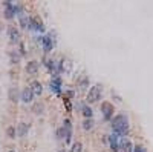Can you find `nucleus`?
<instances>
[{
  "label": "nucleus",
  "mask_w": 153,
  "mask_h": 152,
  "mask_svg": "<svg viewBox=\"0 0 153 152\" xmlns=\"http://www.w3.org/2000/svg\"><path fill=\"white\" fill-rule=\"evenodd\" d=\"M65 104H66V109L70 112L72 111V106H70V103H69V100H66V98H65Z\"/></svg>",
  "instance_id": "obj_29"
},
{
  "label": "nucleus",
  "mask_w": 153,
  "mask_h": 152,
  "mask_svg": "<svg viewBox=\"0 0 153 152\" xmlns=\"http://www.w3.org/2000/svg\"><path fill=\"white\" fill-rule=\"evenodd\" d=\"M120 141H121V137H118L116 134H112V135L107 137V143H109L112 152H118L121 149V143Z\"/></svg>",
  "instance_id": "obj_5"
},
{
  "label": "nucleus",
  "mask_w": 153,
  "mask_h": 152,
  "mask_svg": "<svg viewBox=\"0 0 153 152\" xmlns=\"http://www.w3.org/2000/svg\"><path fill=\"white\" fill-rule=\"evenodd\" d=\"M6 135L9 137V138H15V135H17V132H15V128L14 126H9L6 129Z\"/></svg>",
  "instance_id": "obj_24"
},
{
  "label": "nucleus",
  "mask_w": 153,
  "mask_h": 152,
  "mask_svg": "<svg viewBox=\"0 0 153 152\" xmlns=\"http://www.w3.org/2000/svg\"><path fill=\"white\" fill-rule=\"evenodd\" d=\"M112 97L115 98V102H118V103H121V102H123V98H121L118 94H116V91H112Z\"/></svg>",
  "instance_id": "obj_28"
},
{
  "label": "nucleus",
  "mask_w": 153,
  "mask_h": 152,
  "mask_svg": "<svg viewBox=\"0 0 153 152\" xmlns=\"http://www.w3.org/2000/svg\"><path fill=\"white\" fill-rule=\"evenodd\" d=\"M3 31V25H2V22H0V32Z\"/></svg>",
  "instance_id": "obj_31"
},
{
  "label": "nucleus",
  "mask_w": 153,
  "mask_h": 152,
  "mask_svg": "<svg viewBox=\"0 0 153 152\" xmlns=\"http://www.w3.org/2000/svg\"><path fill=\"white\" fill-rule=\"evenodd\" d=\"M121 149L123 152H133V143L129 138H121Z\"/></svg>",
  "instance_id": "obj_14"
},
{
  "label": "nucleus",
  "mask_w": 153,
  "mask_h": 152,
  "mask_svg": "<svg viewBox=\"0 0 153 152\" xmlns=\"http://www.w3.org/2000/svg\"><path fill=\"white\" fill-rule=\"evenodd\" d=\"M81 114L84 115V118H94V111L89 104H83L81 106Z\"/></svg>",
  "instance_id": "obj_19"
},
{
  "label": "nucleus",
  "mask_w": 153,
  "mask_h": 152,
  "mask_svg": "<svg viewBox=\"0 0 153 152\" xmlns=\"http://www.w3.org/2000/svg\"><path fill=\"white\" fill-rule=\"evenodd\" d=\"M41 45H43L44 52H49V51H52V48H54V46H55V40H52V39L49 37V35H43Z\"/></svg>",
  "instance_id": "obj_10"
},
{
  "label": "nucleus",
  "mask_w": 153,
  "mask_h": 152,
  "mask_svg": "<svg viewBox=\"0 0 153 152\" xmlns=\"http://www.w3.org/2000/svg\"><path fill=\"white\" fill-rule=\"evenodd\" d=\"M8 97H9V100L12 103H17L20 98V94H19V89H17L15 86L14 88H9V91H8Z\"/></svg>",
  "instance_id": "obj_15"
},
{
  "label": "nucleus",
  "mask_w": 153,
  "mask_h": 152,
  "mask_svg": "<svg viewBox=\"0 0 153 152\" xmlns=\"http://www.w3.org/2000/svg\"><path fill=\"white\" fill-rule=\"evenodd\" d=\"M57 138H58V140H65V138H66V131L63 129V126L57 129Z\"/></svg>",
  "instance_id": "obj_25"
},
{
  "label": "nucleus",
  "mask_w": 153,
  "mask_h": 152,
  "mask_svg": "<svg viewBox=\"0 0 153 152\" xmlns=\"http://www.w3.org/2000/svg\"><path fill=\"white\" fill-rule=\"evenodd\" d=\"M110 128L113 131V134H116L118 137L125 138L129 134L130 124H129V117L125 114H116L113 115V118L110 120Z\"/></svg>",
  "instance_id": "obj_1"
},
{
  "label": "nucleus",
  "mask_w": 153,
  "mask_h": 152,
  "mask_svg": "<svg viewBox=\"0 0 153 152\" xmlns=\"http://www.w3.org/2000/svg\"><path fill=\"white\" fill-rule=\"evenodd\" d=\"M20 56H25V45H20Z\"/></svg>",
  "instance_id": "obj_30"
},
{
  "label": "nucleus",
  "mask_w": 153,
  "mask_h": 152,
  "mask_svg": "<svg viewBox=\"0 0 153 152\" xmlns=\"http://www.w3.org/2000/svg\"><path fill=\"white\" fill-rule=\"evenodd\" d=\"M101 112H103V117L106 121H110L113 118V112H115V108L113 104L109 103V102H103L101 103Z\"/></svg>",
  "instance_id": "obj_3"
},
{
  "label": "nucleus",
  "mask_w": 153,
  "mask_h": 152,
  "mask_svg": "<svg viewBox=\"0 0 153 152\" xmlns=\"http://www.w3.org/2000/svg\"><path fill=\"white\" fill-rule=\"evenodd\" d=\"M34 92H32V89L28 86V88H25L23 91L20 92V100L23 102V103H31L32 100H34Z\"/></svg>",
  "instance_id": "obj_8"
},
{
  "label": "nucleus",
  "mask_w": 153,
  "mask_h": 152,
  "mask_svg": "<svg viewBox=\"0 0 153 152\" xmlns=\"http://www.w3.org/2000/svg\"><path fill=\"white\" fill-rule=\"evenodd\" d=\"M61 85H63L61 78L58 75H54L52 80H51V83H49V89L52 92H55V94H61Z\"/></svg>",
  "instance_id": "obj_6"
},
{
  "label": "nucleus",
  "mask_w": 153,
  "mask_h": 152,
  "mask_svg": "<svg viewBox=\"0 0 153 152\" xmlns=\"http://www.w3.org/2000/svg\"><path fill=\"white\" fill-rule=\"evenodd\" d=\"M8 152H15V151H12V149H11V151H8Z\"/></svg>",
  "instance_id": "obj_33"
},
{
  "label": "nucleus",
  "mask_w": 153,
  "mask_h": 152,
  "mask_svg": "<svg viewBox=\"0 0 153 152\" xmlns=\"http://www.w3.org/2000/svg\"><path fill=\"white\" fill-rule=\"evenodd\" d=\"M57 65H58V71H60V72H65V74H70L72 69H74V63H72L69 58H66V57H63L60 60V63H57Z\"/></svg>",
  "instance_id": "obj_4"
},
{
  "label": "nucleus",
  "mask_w": 153,
  "mask_h": 152,
  "mask_svg": "<svg viewBox=\"0 0 153 152\" xmlns=\"http://www.w3.org/2000/svg\"><path fill=\"white\" fill-rule=\"evenodd\" d=\"M32 112L35 115H43L44 114V104L41 102H37V103H34L32 104Z\"/></svg>",
  "instance_id": "obj_17"
},
{
  "label": "nucleus",
  "mask_w": 153,
  "mask_h": 152,
  "mask_svg": "<svg viewBox=\"0 0 153 152\" xmlns=\"http://www.w3.org/2000/svg\"><path fill=\"white\" fill-rule=\"evenodd\" d=\"M94 126H95L94 118H84V121H83V129L84 131H91V129H94Z\"/></svg>",
  "instance_id": "obj_21"
},
{
  "label": "nucleus",
  "mask_w": 153,
  "mask_h": 152,
  "mask_svg": "<svg viewBox=\"0 0 153 152\" xmlns=\"http://www.w3.org/2000/svg\"><path fill=\"white\" fill-rule=\"evenodd\" d=\"M9 58H11V63H12V65H17V63L20 61L22 56L19 54V52H15V51H11V52H9Z\"/></svg>",
  "instance_id": "obj_22"
},
{
  "label": "nucleus",
  "mask_w": 153,
  "mask_h": 152,
  "mask_svg": "<svg viewBox=\"0 0 153 152\" xmlns=\"http://www.w3.org/2000/svg\"><path fill=\"white\" fill-rule=\"evenodd\" d=\"M133 152H147V149L142 145H136V146H133Z\"/></svg>",
  "instance_id": "obj_26"
},
{
  "label": "nucleus",
  "mask_w": 153,
  "mask_h": 152,
  "mask_svg": "<svg viewBox=\"0 0 153 152\" xmlns=\"http://www.w3.org/2000/svg\"><path fill=\"white\" fill-rule=\"evenodd\" d=\"M29 88L32 89L34 95H41V94H43V85L38 82V80H35V82H32V85H31Z\"/></svg>",
  "instance_id": "obj_16"
},
{
  "label": "nucleus",
  "mask_w": 153,
  "mask_h": 152,
  "mask_svg": "<svg viewBox=\"0 0 153 152\" xmlns=\"http://www.w3.org/2000/svg\"><path fill=\"white\" fill-rule=\"evenodd\" d=\"M37 32H44V23L40 17H31V28Z\"/></svg>",
  "instance_id": "obj_7"
},
{
  "label": "nucleus",
  "mask_w": 153,
  "mask_h": 152,
  "mask_svg": "<svg viewBox=\"0 0 153 152\" xmlns=\"http://www.w3.org/2000/svg\"><path fill=\"white\" fill-rule=\"evenodd\" d=\"M26 72L28 74H31V75H34V74H37L38 72V69H40V63L37 60H31V61H28L26 63Z\"/></svg>",
  "instance_id": "obj_9"
},
{
  "label": "nucleus",
  "mask_w": 153,
  "mask_h": 152,
  "mask_svg": "<svg viewBox=\"0 0 153 152\" xmlns=\"http://www.w3.org/2000/svg\"><path fill=\"white\" fill-rule=\"evenodd\" d=\"M8 35H9V40L12 43H17L20 40V31L17 28H14V26H9V28H8Z\"/></svg>",
  "instance_id": "obj_11"
},
{
  "label": "nucleus",
  "mask_w": 153,
  "mask_h": 152,
  "mask_svg": "<svg viewBox=\"0 0 153 152\" xmlns=\"http://www.w3.org/2000/svg\"><path fill=\"white\" fill-rule=\"evenodd\" d=\"M20 26H22L23 29H29L31 28V17L22 14L20 15Z\"/></svg>",
  "instance_id": "obj_18"
},
{
  "label": "nucleus",
  "mask_w": 153,
  "mask_h": 152,
  "mask_svg": "<svg viewBox=\"0 0 153 152\" xmlns=\"http://www.w3.org/2000/svg\"><path fill=\"white\" fill-rule=\"evenodd\" d=\"M70 152H83V145L81 141H75L70 148Z\"/></svg>",
  "instance_id": "obj_23"
},
{
  "label": "nucleus",
  "mask_w": 153,
  "mask_h": 152,
  "mask_svg": "<svg viewBox=\"0 0 153 152\" xmlns=\"http://www.w3.org/2000/svg\"><path fill=\"white\" fill-rule=\"evenodd\" d=\"M58 152H66V151H65V149H60V151H58Z\"/></svg>",
  "instance_id": "obj_32"
},
{
  "label": "nucleus",
  "mask_w": 153,
  "mask_h": 152,
  "mask_svg": "<svg viewBox=\"0 0 153 152\" xmlns=\"http://www.w3.org/2000/svg\"><path fill=\"white\" fill-rule=\"evenodd\" d=\"M44 61H46L44 65H46V66H48V69L51 71L52 77H54V75H58V74H57V72H58V65H57V61H55V60H52V58H48V60H44Z\"/></svg>",
  "instance_id": "obj_12"
},
{
  "label": "nucleus",
  "mask_w": 153,
  "mask_h": 152,
  "mask_svg": "<svg viewBox=\"0 0 153 152\" xmlns=\"http://www.w3.org/2000/svg\"><path fill=\"white\" fill-rule=\"evenodd\" d=\"M87 83H89V78H87V77H83L81 80H80V88H84Z\"/></svg>",
  "instance_id": "obj_27"
},
{
  "label": "nucleus",
  "mask_w": 153,
  "mask_h": 152,
  "mask_svg": "<svg viewBox=\"0 0 153 152\" xmlns=\"http://www.w3.org/2000/svg\"><path fill=\"white\" fill-rule=\"evenodd\" d=\"M101 95H103V86L101 85L92 86L91 89H89V92H87V104L89 103H96L101 98Z\"/></svg>",
  "instance_id": "obj_2"
},
{
  "label": "nucleus",
  "mask_w": 153,
  "mask_h": 152,
  "mask_svg": "<svg viewBox=\"0 0 153 152\" xmlns=\"http://www.w3.org/2000/svg\"><path fill=\"white\" fill-rule=\"evenodd\" d=\"M3 14H5V19H6V20L14 19V15H15V12H14V3L9 5V6H6V10H5Z\"/></svg>",
  "instance_id": "obj_20"
},
{
  "label": "nucleus",
  "mask_w": 153,
  "mask_h": 152,
  "mask_svg": "<svg viewBox=\"0 0 153 152\" xmlns=\"http://www.w3.org/2000/svg\"><path fill=\"white\" fill-rule=\"evenodd\" d=\"M28 131H29V124L28 123H19V124H17L15 132H17V135H19V137H25L26 134H28Z\"/></svg>",
  "instance_id": "obj_13"
}]
</instances>
